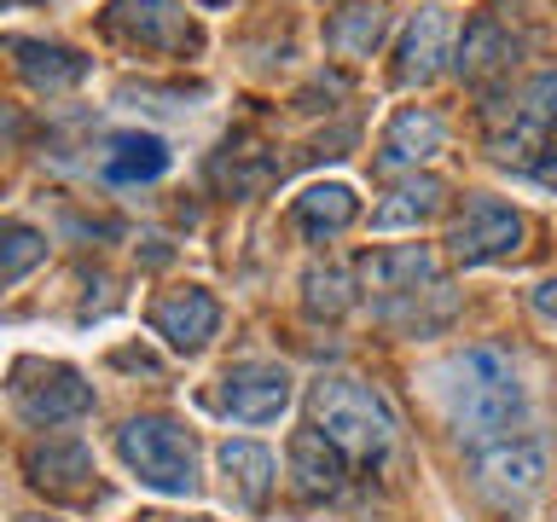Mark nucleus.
<instances>
[{
    "label": "nucleus",
    "mask_w": 557,
    "mask_h": 522,
    "mask_svg": "<svg viewBox=\"0 0 557 522\" xmlns=\"http://www.w3.org/2000/svg\"><path fill=\"white\" fill-rule=\"evenodd\" d=\"M435 383V400H442L447 424L465 435V442H505V430L522 418V383H517V365L505 348L494 343H476V348H459L447 355L442 365L430 372Z\"/></svg>",
    "instance_id": "obj_1"
},
{
    "label": "nucleus",
    "mask_w": 557,
    "mask_h": 522,
    "mask_svg": "<svg viewBox=\"0 0 557 522\" xmlns=\"http://www.w3.org/2000/svg\"><path fill=\"white\" fill-rule=\"evenodd\" d=\"M494 157L529 181L557 186V70H540L517 87L511 111L494 116Z\"/></svg>",
    "instance_id": "obj_2"
},
{
    "label": "nucleus",
    "mask_w": 557,
    "mask_h": 522,
    "mask_svg": "<svg viewBox=\"0 0 557 522\" xmlns=\"http://www.w3.org/2000/svg\"><path fill=\"white\" fill-rule=\"evenodd\" d=\"M308 412H313V430H325L348 459H366L377 464L383 452L395 447V412L372 383L360 377H320L308 395Z\"/></svg>",
    "instance_id": "obj_3"
},
{
    "label": "nucleus",
    "mask_w": 557,
    "mask_h": 522,
    "mask_svg": "<svg viewBox=\"0 0 557 522\" xmlns=\"http://www.w3.org/2000/svg\"><path fill=\"white\" fill-rule=\"evenodd\" d=\"M116 459L157 494L186 499L198 487V447H191V435L174 418H128L116 430Z\"/></svg>",
    "instance_id": "obj_4"
},
{
    "label": "nucleus",
    "mask_w": 557,
    "mask_h": 522,
    "mask_svg": "<svg viewBox=\"0 0 557 522\" xmlns=\"http://www.w3.org/2000/svg\"><path fill=\"white\" fill-rule=\"evenodd\" d=\"M104 35L122 47H134V52H174V59H186V52L203 47L198 24H191L186 7H174V0H111Z\"/></svg>",
    "instance_id": "obj_5"
},
{
    "label": "nucleus",
    "mask_w": 557,
    "mask_h": 522,
    "mask_svg": "<svg viewBox=\"0 0 557 522\" xmlns=\"http://www.w3.org/2000/svg\"><path fill=\"white\" fill-rule=\"evenodd\" d=\"M12 407L29 418V424H47V430H59V424H76V418L94 412V389L82 383L76 365H59V360H29V365H17V383H12Z\"/></svg>",
    "instance_id": "obj_6"
},
{
    "label": "nucleus",
    "mask_w": 557,
    "mask_h": 522,
    "mask_svg": "<svg viewBox=\"0 0 557 522\" xmlns=\"http://www.w3.org/2000/svg\"><path fill=\"white\" fill-rule=\"evenodd\" d=\"M290 395H296V377L278 360H244L233 372H221L209 400H215V412L233 418V424H273V418L290 407Z\"/></svg>",
    "instance_id": "obj_7"
},
{
    "label": "nucleus",
    "mask_w": 557,
    "mask_h": 522,
    "mask_svg": "<svg viewBox=\"0 0 557 522\" xmlns=\"http://www.w3.org/2000/svg\"><path fill=\"white\" fill-rule=\"evenodd\" d=\"M470 476H476V487L494 505H522L540 487V476H546V442H534V435L487 442V447H476Z\"/></svg>",
    "instance_id": "obj_8"
},
{
    "label": "nucleus",
    "mask_w": 557,
    "mask_h": 522,
    "mask_svg": "<svg viewBox=\"0 0 557 522\" xmlns=\"http://www.w3.org/2000/svg\"><path fill=\"white\" fill-rule=\"evenodd\" d=\"M522 215L511 203H499V198H470L465 203V215L453 221V233H447V250L459 268H482V261H499V256H511L517 244H522Z\"/></svg>",
    "instance_id": "obj_9"
},
{
    "label": "nucleus",
    "mask_w": 557,
    "mask_h": 522,
    "mask_svg": "<svg viewBox=\"0 0 557 522\" xmlns=\"http://www.w3.org/2000/svg\"><path fill=\"white\" fill-rule=\"evenodd\" d=\"M24 476L29 487H41L47 499H94L99 482H94V452H87L82 442H70V435H47V442H35L24 452Z\"/></svg>",
    "instance_id": "obj_10"
},
{
    "label": "nucleus",
    "mask_w": 557,
    "mask_h": 522,
    "mask_svg": "<svg viewBox=\"0 0 557 522\" xmlns=\"http://www.w3.org/2000/svg\"><path fill=\"white\" fill-rule=\"evenodd\" d=\"M151 325H157V337H163L169 348L198 355V348H209V337L221 331V302H215L203 285H181V290L157 296Z\"/></svg>",
    "instance_id": "obj_11"
},
{
    "label": "nucleus",
    "mask_w": 557,
    "mask_h": 522,
    "mask_svg": "<svg viewBox=\"0 0 557 522\" xmlns=\"http://www.w3.org/2000/svg\"><path fill=\"white\" fill-rule=\"evenodd\" d=\"M355 278L372 296H412L418 285H435V256L430 244H383L355 261Z\"/></svg>",
    "instance_id": "obj_12"
},
{
    "label": "nucleus",
    "mask_w": 557,
    "mask_h": 522,
    "mask_svg": "<svg viewBox=\"0 0 557 522\" xmlns=\"http://www.w3.org/2000/svg\"><path fill=\"white\" fill-rule=\"evenodd\" d=\"M447 41H453V17L442 7H424L395 41V82L400 87L435 82L442 76V59H447Z\"/></svg>",
    "instance_id": "obj_13"
},
{
    "label": "nucleus",
    "mask_w": 557,
    "mask_h": 522,
    "mask_svg": "<svg viewBox=\"0 0 557 522\" xmlns=\"http://www.w3.org/2000/svg\"><path fill=\"white\" fill-rule=\"evenodd\" d=\"M522 52V35L505 24L499 12H476L459 35V52H453V64H459L465 82H487L499 76V70H511V59Z\"/></svg>",
    "instance_id": "obj_14"
},
{
    "label": "nucleus",
    "mask_w": 557,
    "mask_h": 522,
    "mask_svg": "<svg viewBox=\"0 0 557 522\" xmlns=\"http://www.w3.org/2000/svg\"><path fill=\"white\" fill-rule=\"evenodd\" d=\"M343 476H348V452L331 442L325 430H296L290 435V482L302 499L343 494Z\"/></svg>",
    "instance_id": "obj_15"
},
{
    "label": "nucleus",
    "mask_w": 557,
    "mask_h": 522,
    "mask_svg": "<svg viewBox=\"0 0 557 522\" xmlns=\"http://www.w3.org/2000/svg\"><path fill=\"white\" fill-rule=\"evenodd\" d=\"M442 116L435 111H418V104H407V111H395V122L383 128V146H377V169L383 174H395V169H418V163H430L435 151H442Z\"/></svg>",
    "instance_id": "obj_16"
},
{
    "label": "nucleus",
    "mask_w": 557,
    "mask_h": 522,
    "mask_svg": "<svg viewBox=\"0 0 557 522\" xmlns=\"http://www.w3.org/2000/svg\"><path fill=\"white\" fill-rule=\"evenodd\" d=\"M17 76L29 87H41V94H64V87L87 82V59L76 47H59V41H7Z\"/></svg>",
    "instance_id": "obj_17"
},
{
    "label": "nucleus",
    "mask_w": 557,
    "mask_h": 522,
    "mask_svg": "<svg viewBox=\"0 0 557 522\" xmlns=\"http://www.w3.org/2000/svg\"><path fill=\"white\" fill-rule=\"evenodd\" d=\"M104 181L111 186H139V181H157V174H169V146L157 134H111L104 139V157H99Z\"/></svg>",
    "instance_id": "obj_18"
},
{
    "label": "nucleus",
    "mask_w": 557,
    "mask_h": 522,
    "mask_svg": "<svg viewBox=\"0 0 557 522\" xmlns=\"http://www.w3.org/2000/svg\"><path fill=\"white\" fill-rule=\"evenodd\" d=\"M447 203V186L435 181V174H412V181H400L389 198L372 209V226L377 233H407V226H424L430 215H442Z\"/></svg>",
    "instance_id": "obj_19"
},
{
    "label": "nucleus",
    "mask_w": 557,
    "mask_h": 522,
    "mask_svg": "<svg viewBox=\"0 0 557 522\" xmlns=\"http://www.w3.org/2000/svg\"><path fill=\"white\" fill-rule=\"evenodd\" d=\"M355 215H360V198L348 191L343 181H325V186H308L302 198H296V209H290V221L302 226V233L313 238V244H325V238H337L343 226H355Z\"/></svg>",
    "instance_id": "obj_20"
},
{
    "label": "nucleus",
    "mask_w": 557,
    "mask_h": 522,
    "mask_svg": "<svg viewBox=\"0 0 557 522\" xmlns=\"http://www.w3.org/2000/svg\"><path fill=\"white\" fill-rule=\"evenodd\" d=\"M221 470H226V482L238 487V499L250 505V511H261L273 494V452L268 447H256V442H226L221 447Z\"/></svg>",
    "instance_id": "obj_21"
},
{
    "label": "nucleus",
    "mask_w": 557,
    "mask_h": 522,
    "mask_svg": "<svg viewBox=\"0 0 557 522\" xmlns=\"http://www.w3.org/2000/svg\"><path fill=\"white\" fill-rule=\"evenodd\" d=\"M383 29H389V12L372 7V0H366V7H343L325 24V47L337 52V59H366V52L383 41Z\"/></svg>",
    "instance_id": "obj_22"
},
{
    "label": "nucleus",
    "mask_w": 557,
    "mask_h": 522,
    "mask_svg": "<svg viewBox=\"0 0 557 522\" xmlns=\"http://www.w3.org/2000/svg\"><path fill=\"white\" fill-rule=\"evenodd\" d=\"M41 261H47V238L29 221H0V285L35 273Z\"/></svg>",
    "instance_id": "obj_23"
},
{
    "label": "nucleus",
    "mask_w": 557,
    "mask_h": 522,
    "mask_svg": "<svg viewBox=\"0 0 557 522\" xmlns=\"http://www.w3.org/2000/svg\"><path fill=\"white\" fill-rule=\"evenodd\" d=\"M302 302H308V313H325V320H337V313H348V302H355V268H308V278H302Z\"/></svg>",
    "instance_id": "obj_24"
},
{
    "label": "nucleus",
    "mask_w": 557,
    "mask_h": 522,
    "mask_svg": "<svg viewBox=\"0 0 557 522\" xmlns=\"http://www.w3.org/2000/svg\"><path fill=\"white\" fill-rule=\"evenodd\" d=\"M529 302H534V313H540L546 325H557V278H546V285H534Z\"/></svg>",
    "instance_id": "obj_25"
},
{
    "label": "nucleus",
    "mask_w": 557,
    "mask_h": 522,
    "mask_svg": "<svg viewBox=\"0 0 557 522\" xmlns=\"http://www.w3.org/2000/svg\"><path fill=\"white\" fill-rule=\"evenodd\" d=\"M186 522H209V517H186Z\"/></svg>",
    "instance_id": "obj_26"
},
{
    "label": "nucleus",
    "mask_w": 557,
    "mask_h": 522,
    "mask_svg": "<svg viewBox=\"0 0 557 522\" xmlns=\"http://www.w3.org/2000/svg\"><path fill=\"white\" fill-rule=\"evenodd\" d=\"M29 522H47V517H29Z\"/></svg>",
    "instance_id": "obj_27"
}]
</instances>
